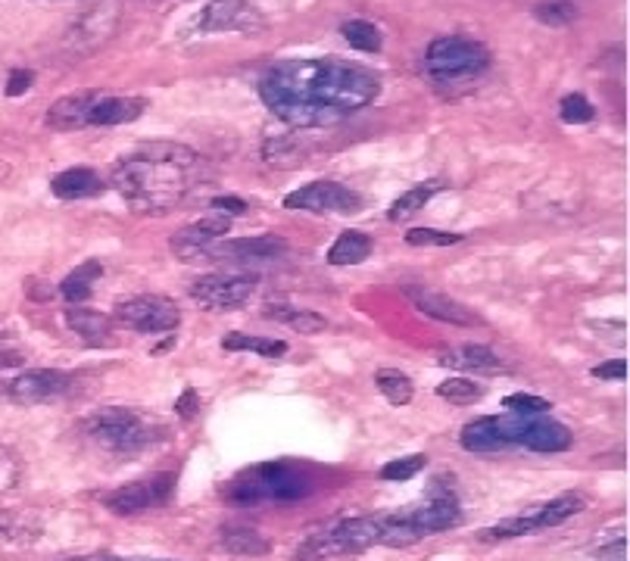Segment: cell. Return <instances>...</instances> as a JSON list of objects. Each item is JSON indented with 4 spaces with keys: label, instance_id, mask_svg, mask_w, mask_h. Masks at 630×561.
Returning a JSON list of instances; mask_svg holds the SVG:
<instances>
[{
    "label": "cell",
    "instance_id": "6da1fadb",
    "mask_svg": "<svg viewBox=\"0 0 630 561\" xmlns=\"http://www.w3.org/2000/svg\"><path fill=\"white\" fill-rule=\"evenodd\" d=\"M260 98L291 129H325L378 98V75L334 57L282 60L263 75Z\"/></svg>",
    "mask_w": 630,
    "mask_h": 561
},
{
    "label": "cell",
    "instance_id": "7a4b0ae2",
    "mask_svg": "<svg viewBox=\"0 0 630 561\" xmlns=\"http://www.w3.org/2000/svg\"><path fill=\"white\" fill-rule=\"evenodd\" d=\"M203 178V160L182 144H148L113 165V187L132 213L166 215Z\"/></svg>",
    "mask_w": 630,
    "mask_h": 561
},
{
    "label": "cell",
    "instance_id": "3957f363",
    "mask_svg": "<svg viewBox=\"0 0 630 561\" xmlns=\"http://www.w3.org/2000/svg\"><path fill=\"white\" fill-rule=\"evenodd\" d=\"M315 490V475L299 462H266L253 465L247 471L234 475L222 499L228 506H275V502H297Z\"/></svg>",
    "mask_w": 630,
    "mask_h": 561
},
{
    "label": "cell",
    "instance_id": "277c9868",
    "mask_svg": "<svg viewBox=\"0 0 630 561\" xmlns=\"http://www.w3.org/2000/svg\"><path fill=\"white\" fill-rule=\"evenodd\" d=\"M82 434L88 443H94L110 456H141L153 446L166 440V425L156 421L153 415L125 409V406H106L84 418Z\"/></svg>",
    "mask_w": 630,
    "mask_h": 561
},
{
    "label": "cell",
    "instance_id": "5b68a950",
    "mask_svg": "<svg viewBox=\"0 0 630 561\" xmlns=\"http://www.w3.org/2000/svg\"><path fill=\"white\" fill-rule=\"evenodd\" d=\"M459 518H463V509H459V499L453 493V487L434 483L431 493L425 496V502L399 509L387 518H378V543L394 545V549L415 545L434 537V533L449 530Z\"/></svg>",
    "mask_w": 630,
    "mask_h": 561
},
{
    "label": "cell",
    "instance_id": "8992f818",
    "mask_svg": "<svg viewBox=\"0 0 630 561\" xmlns=\"http://www.w3.org/2000/svg\"><path fill=\"white\" fill-rule=\"evenodd\" d=\"M425 69L428 79L437 88H463L468 82H478L484 72L490 69V50L481 41H471L463 34H444L434 38L425 50Z\"/></svg>",
    "mask_w": 630,
    "mask_h": 561
},
{
    "label": "cell",
    "instance_id": "52a82bcc",
    "mask_svg": "<svg viewBox=\"0 0 630 561\" xmlns=\"http://www.w3.org/2000/svg\"><path fill=\"white\" fill-rule=\"evenodd\" d=\"M378 545V518H344L332 528L309 533L297 549V561H328L356 555Z\"/></svg>",
    "mask_w": 630,
    "mask_h": 561
},
{
    "label": "cell",
    "instance_id": "ba28073f",
    "mask_svg": "<svg viewBox=\"0 0 630 561\" xmlns=\"http://www.w3.org/2000/svg\"><path fill=\"white\" fill-rule=\"evenodd\" d=\"M583 506H587V496L578 493V490H571V493L556 496V499H549L543 506H537L534 512L499 521L497 528H490L487 533H481V540H494V543H497V540H512V537H534V533H543V530L559 528V524H565L568 518H575L578 512H583Z\"/></svg>",
    "mask_w": 630,
    "mask_h": 561
},
{
    "label": "cell",
    "instance_id": "9c48e42d",
    "mask_svg": "<svg viewBox=\"0 0 630 561\" xmlns=\"http://www.w3.org/2000/svg\"><path fill=\"white\" fill-rule=\"evenodd\" d=\"M122 22V0H98L67 29V50L75 57H88L100 50Z\"/></svg>",
    "mask_w": 630,
    "mask_h": 561
},
{
    "label": "cell",
    "instance_id": "30bf717a",
    "mask_svg": "<svg viewBox=\"0 0 630 561\" xmlns=\"http://www.w3.org/2000/svg\"><path fill=\"white\" fill-rule=\"evenodd\" d=\"M528 425H531V418L515 412L475 418L471 425H465L463 428L459 443H463L468 452H475V456H490V452H499V449H506V446L521 443Z\"/></svg>",
    "mask_w": 630,
    "mask_h": 561
},
{
    "label": "cell",
    "instance_id": "8fae6325",
    "mask_svg": "<svg viewBox=\"0 0 630 561\" xmlns=\"http://www.w3.org/2000/svg\"><path fill=\"white\" fill-rule=\"evenodd\" d=\"M175 493V471H160V475H150L144 480H132L125 487H119L113 493L103 496V506L113 514H141L150 509H163L169 499Z\"/></svg>",
    "mask_w": 630,
    "mask_h": 561
},
{
    "label": "cell",
    "instance_id": "7c38bea8",
    "mask_svg": "<svg viewBox=\"0 0 630 561\" xmlns=\"http://www.w3.org/2000/svg\"><path fill=\"white\" fill-rule=\"evenodd\" d=\"M116 322L138 334H172L182 322V313H179L175 299L144 294V297L122 299L116 306Z\"/></svg>",
    "mask_w": 630,
    "mask_h": 561
},
{
    "label": "cell",
    "instance_id": "4fadbf2b",
    "mask_svg": "<svg viewBox=\"0 0 630 561\" xmlns=\"http://www.w3.org/2000/svg\"><path fill=\"white\" fill-rule=\"evenodd\" d=\"M287 210H303V213L318 215H353L359 213L363 197L356 191H349L347 184L337 182H313L299 187L294 194L284 197Z\"/></svg>",
    "mask_w": 630,
    "mask_h": 561
},
{
    "label": "cell",
    "instance_id": "5bb4252c",
    "mask_svg": "<svg viewBox=\"0 0 630 561\" xmlns=\"http://www.w3.org/2000/svg\"><path fill=\"white\" fill-rule=\"evenodd\" d=\"M256 290V275H203L191 284V297L206 309H237Z\"/></svg>",
    "mask_w": 630,
    "mask_h": 561
},
{
    "label": "cell",
    "instance_id": "9a60e30c",
    "mask_svg": "<svg viewBox=\"0 0 630 561\" xmlns=\"http://www.w3.org/2000/svg\"><path fill=\"white\" fill-rule=\"evenodd\" d=\"M399 294L413 303L418 313L431 315L437 322H447V325H478V318L465 309L459 299H453L444 290L437 287H428V284H403Z\"/></svg>",
    "mask_w": 630,
    "mask_h": 561
},
{
    "label": "cell",
    "instance_id": "2e32d148",
    "mask_svg": "<svg viewBox=\"0 0 630 561\" xmlns=\"http://www.w3.org/2000/svg\"><path fill=\"white\" fill-rule=\"evenodd\" d=\"M232 232V222H228V215H206V218H200L194 225H184L182 232L172 234V241H169V247L172 253L179 256V259H194V256H206V249L213 247L216 241H222L225 234Z\"/></svg>",
    "mask_w": 630,
    "mask_h": 561
},
{
    "label": "cell",
    "instance_id": "e0dca14e",
    "mask_svg": "<svg viewBox=\"0 0 630 561\" xmlns=\"http://www.w3.org/2000/svg\"><path fill=\"white\" fill-rule=\"evenodd\" d=\"M69 378L63 371H53V368H34L19 375L10 384V397L17 399L19 406H41V402H53L67 394Z\"/></svg>",
    "mask_w": 630,
    "mask_h": 561
},
{
    "label": "cell",
    "instance_id": "ac0fdd59",
    "mask_svg": "<svg viewBox=\"0 0 630 561\" xmlns=\"http://www.w3.org/2000/svg\"><path fill=\"white\" fill-rule=\"evenodd\" d=\"M256 26H260V17L244 0H213L200 13V32L206 34L244 32V29H256Z\"/></svg>",
    "mask_w": 630,
    "mask_h": 561
},
{
    "label": "cell",
    "instance_id": "d6986e66",
    "mask_svg": "<svg viewBox=\"0 0 630 561\" xmlns=\"http://www.w3.org/2000/svg\"><path fill=\"white\" fill-rule=\"evenodd\" d=\"M287 241L275 237V234H263V237H241V241H216L206 249V256L216 259H278L287 253Z\"/></svg>",
    "mask_w": 630,
    "mask_h": 561
},
{
    "label": "cell",
    "instance_id": "ffe728a7",
    "mask_svg": "<svg viewBox=\"0 0 630 561\" xmlns=\"http://www.w3.org/2000/svg\"><path fill=\"white\" fill-rule=\"evenodd\" d=\"M67 325L72 334L84 340L88 347H113L116 344V325L110 315L88 309V306H69Z\"/></svg>",
    "mask_w": 630,
    "mask_h": 561
},
{
    "label": "cell",
    "instance_id": "44dd1931",
    "mask_svg": "<svg viewBox=\"0 0 630 561\" xmlns=\"http://www.w3.org/2000/svg\"><path fill=\"white\" fill-rule=\"evenodd\" d=\"M100 100V91H79L60 98L48 110V125L57 132H75V129H88L91 125V110Z\"/></svg>",
    "mask_w": 630,
    "mask_h": 561
},
{
    "label": "cell",
    "instance_id": "7402d4cb",
    "mask_svg": "<svg viewBox=\"0 0 630 561\" xmlns=\"http://www.w3.org/2000/svg\"><path fill=\"white\" fill-rule=\"evenodd\" d=\"M437 363L456 368V371H471V375H499V371H506V363L499 359L494 349L481 347V344L444 349V353H437Z\"/></svg>",
    "mask_w": 630,
    "mask_h": 561
},
{
    "label": "cell",
    "instance_id": "603a6c76",
    "mask_svg": "<svg viewBox=\"0 0 630 561\" xmlns=\"http://www.w3.org/2000/svg\"><path fill=\"white\" fill-rule=\"evenodd\" d=\"M106 182L100 178L94 169H84V165H75V169H67L60 175H53L50 182V191L57 200H91L103 194Z\"/></svg>",
    "mask_w": 630,
    "mask_h": 561
},
{
    "label": "cell",
    "instance_id": "cb8c5ba5",
    "mask_svg": "<svg viewBox=\"0 0 630 561\" xmlns=\"http://www.w3.org/2000/svg\"><path fill=\"white\" fill-rule=\"evenodd\" d=\"M571 443H575V437H571V430L565 428L562 421L537 415V418H531V425H528L518 446H525L531 452H565V449H571Z\"/></svg>",
    "mask_w": 630,
    "mask_h": 561
},
{
    "label": "cell",
    "instance_id": "d4e9b609",
    "mask_svg": "<svg viewBox=\"0 0 630 561\" xmlns=\"http://www.w3.org/2000/svg\"><path fill=\"white\" fill-rule=\"evenodd\" d=\"M148 100L141 98H106L100 94V100L91 110V125H125L134 119L144 116Z\"/></svg>",
    "mask_w": 630,
    "mask_h": 561
},
{
    "label": "cell",
    "instance_id": "484cf974",
    "mask_svg": "<svg viewBox=\"0 0 630 561\" xmlns=\"http://www.w3.org/2000/svg\"><path fill=\"white\" fill-rule=\"evenodd\" d=\"M266 318L272 322H282L287 328L299 330V334H322L328 330V318L325 315L313 313V309H299V306H284V303H272L263 309Z\"/></svg>",
    "mask_w": 630,
    "mask_h": 561
},
{
    "label": "cell",
    "instance_id": "4316f807",
    "mask_svg": "<svg viewBox=\"0 0 630 561\" xmlns=\"http://www.w3.org/2000/svg\"><path fill=\"white\" fill-rule=\"evenodd\" d=\"M100 275H103V265H100L98 259H88V263L75 265L67 275V280L60 284V294H63L67 303H72V306H82L84 299H91V294H94V284L100 280Z\"/></svg>",
    "mask_w": 630,
    "mask_h": 561
},
{
    "label": "cell",
    "instance_id": "83f0119b",
    "mask_svg": "<svg viewBox=\"0 0 630 561\" xmlns=\"http://www.w3.org/2000/svg\"><path fill=\"white\" fill-rule=\"evenodd\" d=\"M444 187H447V182H437V178L415 184L413 191H406V194L387 210V218H390V222H409V218H413L415 213H421V210L428 206V200H431L434 194H440Z\"/></svg>",
    "mask_w": 630,
    "mask_h": 561
},
{
    "label": "cell",
    "instance_id": "f1b7e54d",
    "mask_svg": "<svg viewBox=\"0 0 630 561\" xmlns=\"http://www.w3.org/2000/svg\"><path fill=\"white\" fill-rule=\"evenodd\" d=\"M375 241L363 232H344L328 249V263L332 265H359L372 256Z\"/></svg>",
    "mask_w": 630,
    "mask_h": 561
},
{
    "label": "cell",
    "instance_id": "f546056e",
    "mask_svg": "<svg viewBox=\"0 0 630 561\" xmlns=\"http://www.w3.org/2000/svg\"><path fill=\"white\" fill-rule=\"evenodd\" d=\"M222 545L232 555H247V559H260V555L272 552V540L253 528H225L222 530Z\"/></svg>",
    "mask_w": 630,
    "mask_h": 561
},
{
    "label": "cell",
    "instance_id": "4dcf8cb0",
    "mask_svg": "<svg viewBox=\"0 0 630 561\" xmlns=\"http://www.w3.org/2000/svg\"><path fill=\"white\" fill-rule=\"evenodd\" d=\"M303 141L297 137V132H287V134H278V137H268L266 144H263V160L268 165H275V169H291V165H299L303 163Z\"/></svg>",
    "mask_w": 630,
    "mask_h": 561
},
{
    "label": "cell",
    "instance_id": "1f68e13d",
    "mask_svg": "<svg viewBox=\"0 0 630 561\" xmlns=\"http://www.w3.org/2000/svg\"><path fill=\"white\" fill-rule=\"evenodd\" d=\"M375 387L384 399H390V406H409L415 397V387L409 375H403L399 368H378L375 371Z\"/></svg>",
    "mask_w": 630,
    "mask_h": 561
},
{
    "label": "cell",
    "instance_id": "d6a6232c",
    "mask_svg": "<svg viewBox=\"0 0 630 561\" xmlns=\"http://www.w3.org/2000/svg\"><path fill=\"white\" fill-rule=\"evenodd\" d=\"M341 32L347 38L349 48L363 50V53H378L384 44L382 29L375 22H365V19H349V22H344Z\"/></svg>",
    "mask_w": 630,
    "mask_h": 561
},
{
    "label": "cell",
    "instance_id": "836d02e7",
    "mask_svg": "<svg viewBox=\"0 0 630 561\" xmlns=\"http://www.w3.org/2000/svg\"><path fill=\"white\" fill-rule=\"evenodd\" d=\"M225 349H241V353H256V356H268V359H278L287 353L284 340H268V337H250V334H228L222 340Z\"/></svg>",
    "mask_w": 630,
    "mask_h": 561
},
{
    "label": "cell",
    "instance_id": "e575fe53",
    "mask_svg": "<svg viewBox=\"0 0 630 561\" xmlns=\"http://www.w3.org/2000/svg\"><path fill=\"white\" fill-rule=\"evenodd\" d=\"M534 17L549 29H565L578 19V7H575V0H540L534 7Z\"/></svg>",
    "mask_w": 630,
    "mask_h": 561
},
{
    "label": "cell",
    "instance_id": "d590c367",
    "mask_svg": "<svg viewBox=\"0 0 630 561\" xmlns=\"http://www.w3.org/2000/svg\"><path fill=\"white\" fill-rule=\"evenodd\" d=\"M428 468V456L425 452H415V456H399L394 462H387L378 471V478L390 480V483H403V480H413L418 471Z\"/></svg>",
    "mask_w": 630,
    "mask_h": 561
},
{
    "label": "cell",
    "instance_id": "8d00e7d4",
    "mask_svg": "<svg viewBox=\"0 0 630 561\" xmlns=\"http://www.w3.org/2000/svg\"><path fill=\"white\" fill-rule=\"evenodd\" d=\"M437 397L447 399V402H453V406H468V402L481 399V387H478L475 380L449 378L437 387Z\"/></svg>",
    "mask_w": 630,
    "mask_h": 561
},
{
    "label": "cell",
    "instance_id": "74e56055",
    "mask_svg": "<svg viewBox=\"0 0 630 561\" xmlns=\"http://www.w3.org/2000/svg\"><path fill=\"white\" fill-rule=\"evenodd\" d=\"M559 116H562L565 125H587V122H593L597 110H593V103L583 98V94H568V98L562 100Z\"/></svg>",
    "mask_w": 630,
    "mask_h": 561
},
{
    "label": "cell",
    "instance_id": "f35d334b",
    "mask_svg": "<svg viewBox=\"0 0 630 561\" xmlns=\"http://www.w3.org/2000/svg\"><path fill=\"white\" fill-rule=\"evenodd\" d=\"M41 530L32 521H26L22 514L0 512V540H32Z\"/></svg>",
    "mask_w": 630,
    "mask_h": 561
},
{
    "label": "cell",
    "instance_id": "ab89813d",
    "mask_svg": "<svg viewBox=\"0 0 630 561\" xmlns=\"http://www.w3.org/2000/svg\"><path fill=\"white\" fill-rule=\"evenodd\" d=\"M459 241H463V234L434 232V228H413V232H406V244L409 247H453Z\"/></svg>",
    "mask_w": 630,
    "mask_h": 561
},
{
    "label": "cell",
    "instance_id": "60d3db41",
    "mask_svg": "<svg viewBox=\"0 0 630 561\" xmlns=\"http://www.w3.org/2000/svg\"><path fill=\"white\" fill-rule=\"evenodd\" d=\"M502 406H506V412L525 415V418H537V415H543L552 409V402H549V399L531 397V394H515V397H506L502 399Z\"/></svg>",
    "mask_w": 630,
    "mask_h": 561
},
{
    "label": "cell",
    "instance_id": "b9f144b4",
    "mask_svg": "<svg viewBox=\"0 0 630 561\" xmlns=\"http://www.w3.org/2000/svg\"><path fill=\"white\" fill-rule=\"evenodd\" d=\"M19 483V462L10 449H0V490H13Z\"/></svg>",
    "mask_w": 630,
    "mask_h": 561
},
{
    "label": "cell",
    "instance_id": "7bdbcfd3",
    "mask_svg": "<svg viewBox=\"0 0 630 561\" xmlns=\"http://www.w3.org/2000/svg\"><path fill=\"white\" fill-rule=\"evenodd\" d=\"M34 84V72L32 69H13L10 72V79H7V88H3V94L7 98H22L29 88Z\"/></svg>",
    "mask_w": 630,
    "mask_h": 561
},
{
    "label": "cell",
    "instance_id": "ee69618b",
    "mask_svg": "<svg viewBox=\"0 0 630 561\" xmlns=\"http://www.w3.org/2000/svg\"><path fill=\"white\" fill-rule=\"evenodd\" d=\"M593 378L599 380H624L628 378V359H609L593 368Z\"/></svg>",
    "mask_w": 630,
    "mask_h": 561
},
{
    "label": "cell",
    "instance_id": "f6af8a7d",
    "mask_svg": "<svg viewBox=\"0 0 630 561\" xmlns=\"http://www.w3.org/2000/svg\"><path fill=\"white\" fill-rule=\"evenodd\" d=\"M175 412H179V418H184V421L197 418V412H200L197 394H194V390H184L182 397H179V402H175Z\"/></svg>",
    "mask_w": 630,
    "mask_h": 561
},
{
    "label": "cell",
    "instance_id": "bcb514c9",
    "mask_svg": "<svg viewBox=\"0 0 630 561\" xmlns=\"http://www.w3.org/2000/svg\"><path fill=\"white\" fill-rule=\"evenodd\" d=\"M213 213H219V215H244L247 213V203L244 200H237V197H216L213 203Z\"/></svg>",
    "mask_w": 630,
    "mask_h": 561
},
{
    "label": "cell",
    "instance_id": "7dc6e473",
    "mask_svg": "<svg viewBox=\"0 0 630 561\" xmlns=\"http://www.w3.org/2000/svg\"><path fill=\"white\" fill-rule=\"evenodd\" d=\"M26 290H29V297L32 299H50L57 290L50 287V284H44V280H38V278H29L26 280Z\"/></svg>",
    "mask_w": 630,
    "mask_h": 561
},
{
    "label": "cell",
    "instance_id": "c3c4849f",
    "mask_svg": "<svg viewBox=\"0 0 630 561\" xmlns=\"http://www.w3.org/2000/svg\"><path fill=\"white\" fill-rule=\"evenodd\" d=\"M69 561H119L116 555H106V552H98V555H82V559H69Z\"/></svg>",
    "mask_w": 630,
    "mask_h": 561
}]
</instances>
